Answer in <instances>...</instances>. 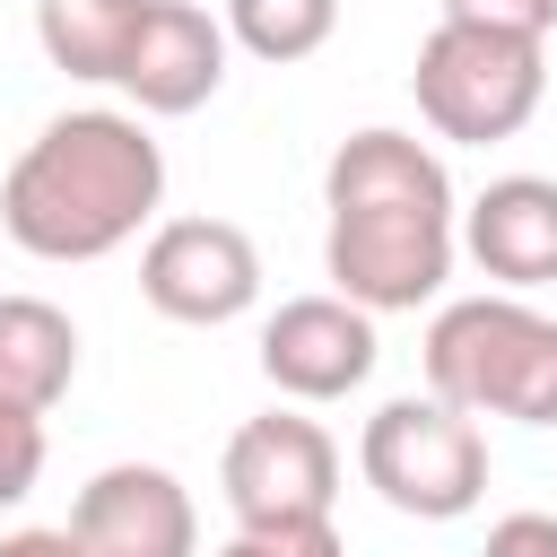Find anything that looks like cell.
Instances as JSON below:
<instances>
[{"instance_id":"cell-1","label":"cell","mask_w":557,"mask_h":557,"mask_svg":"<svg viewBox=\"0 0 557 557\" xmlns=\"http://www.w3.org/2000/svg\"><path fill=\"white\" fill-rule=\"evenodd\" d=\"M331 235L322 261L348 305L366 313H418L453 278V174L426 139L409 131H357L339 139L331 174Z\"/></svg>"},{"instance_id":"cell-2","label":"cell","mask_w":557,"mask_h":557,"mask_svg":"<svg viewBox=\"0 0 557 557\" xmlns=\"http://www.w3.org/2000/svg\"><path fill=\"white\" fill-rule=\"evenodd\" d=\"M165 200V157L139 113H61L0 174V226L35 261H104Z\"/></svg>"},{"instance_id":"cell-3","label":"cell","mask_w":557,"mask_h":557,"mask_svg":"<svg viewBox=\"0 0 557 557\" xmlns=\"http://www.w3.org/2000/svg\"><path fill=\"white\" fill-rule=\"evenodd\" d=\"M426 392L461 418L557 426V322L522 296H461L426 331Z\"/></svg>"},{"instance_id":"cell-4","label":"cell","mask_w":557,"mask_h":557,"mask_svg":"<svg viewBox=\"0 0 557 557\" xmlns=\"http://www.w3.org/2000/svg\"><path fill=\"white\" fill-rule=\"evenodd\" d=\"M409 96H418V113H426L444 139L496 148V139H513V131L540 113V96H548L540 35H505V26H461V17H444V26L418 44Z\"/></svg>"},{"instance_id":"cell-5","label":"cell","mask_w":557,"mask_h":557,"mask_svg":"<svg viewBox=\"0 0 557 557\" xmlns=\"http://www.w3.org/2000/svg\"><path fill=\"white\" fill-rule=\"evenodd\" d=\"M357 470L366 487L392 505V513H418V522H453L487 496V435L453 409V400H383L366 418V444H357Z\"/></svg>"},{"instance_id":"cell-6","label":"cell","mask_w":557,"mask_h":557,"mask_svg":"<svg viewBox=\"0 0 557 557\" xmlns=\"http://www.w3.org/2000/svg\"><path fill=\"white\" fill-rule=\"evenodd\" d=\"M218 479H226V505H235L244 531L252 522H322L331 496H339V444L313 418L270 409V418H244L226 435Z\"/></svg>"},{"instance_id":"cell-7","label":"cell","mask_w":557,"mask_h":557,"mask_svg":"<svg viewBox=\"0 0 557 557\" xmlns=\"http://www.w3.org/2000/svg\"><path fill=\"white\" fill-rule=\"evenodd\" d=\"M139 296H148L165 322L218 331V322L252 313V296H261V252H252V235L226 226V218H165V226L148 235V252H139Z\"/></svg>"},{"instance_id":"cell-8","label":"cell","mask_w":557,"mask_h":557,"mask_svg":"<svg viewBox=\"0 0 557 557\" xmlns=\"http://www.w3.org/2000/svg\"><path fill=\"white\" fill-rule=\"evenodd\" d=\"M70 531L87 557H200V513L174 470L157 461H113L78 487Z\"/></svg>"},{"instance_id":"cell-9","label":"cell","mask_w":557,"mask_h":557,"mask_svg":"<svg viewBox=\"0 0 557 557\" xmlns=\"http://www.w3.org/2000/svg\"><path fill=\"white\" fill-rule=\"evenodd\" d=\"M261 374L287 400H339L374 374V313L348 296H287L261 322Z\"/></svg>"},{"instance_id":"cell-10","label":"cell","mask_w":557,"mask_h":557,"mask_svg":"<svg viewBox=\"0 0 557 557\" xmlns=\"http://www.w3.org/2000/svg\"><path fill=\"white\" fill-rule=\"evenodd\" d=\"M226 78V26L191 0H148L139 35H131V61H122V96L139 113H200Z\"/></svg>"},{"instance_id":"cell-11","label":"cell","mask_w":557,"mask_h":557,"mask_svg":"<svg viewBox=\"0 0 557 557\" xmlns=\"http://www.w3.org/2000/svg\"><path fill=\"white\" fill-rule=\"evenodd\" d=\"M461 244L470 261L496 278V287H548L557 278V183L548 174H505L470 200L461 218Z\"/></svg>"},{"instance_id":"cell-12","label":"cell","mask_w":557,"mask_h":557,"mask_svg":"<svg viewBox=\"0 0 557 557\" xmlns=\"http://www.w3.org/2000/svg\"><path fill=\"white\" fill-rule=\"evenodd\" d=\"M78 374V331L44 296H0V400L52 409Z\"/></svg>"},{"instance_id":"cell-13","label":"cell","mask_w":557,"mask_h":557,"mask_svg":"<svg viewBox=\"0 0 557 557\" xmlns=\"http://www.w3.org/2000/svg\"><path fill=\"white\" fill-rule=\"evenodd\" d=\"M148 0H35V35L70 78H122Z\"/></svg>"},{"instance_id":"cell-14","label":"cell","mask_w":557,"mask_h":557,"mask_svg":"<svg viewBox=\"0 0 557 557\" xmlns=\"http://www.w3.org/2000/svg\"><path fill=\"white\" fill-rule=\"evenodd\" d=\"M339 26V0H226V35L252 52V61H313Z\"/></svg>"},{"instance_id":"cell-15","label":"cell","mask_w":557,"mask_h":557,"mask_svg":"<svg viewBox=\"0 0 557 557\" xmlns=\"http://www.w3.org/2000/svg\"><path fill=\"white\" fill-rule=\"evenodd\" d=\"M44 479V409L0 400V505H26Z\"/></svg>"},{"instance_id":"cell-16","label":"cell","mask_w":557,"mask_h":557,"mask_svg":"<svg viewBox=\"0 0 557 557\" xmlns=\"http://www.w3.org/2000/svg\"><path fill=\"white\" fill-rule=\"evenodd\" d=\"M209 557H348L339 548V531H331V513L322 522H235V540L226 548H209Z\"/></svg>"},{"instance_id":"cell-17","label":"cell","mask_w":557,"mask_h":557,"mask_svg":"<svg viewBox=\"0 0 557 557\" xmlns=\"http://www.w3.org/2000/svg\"><path fill=\"white\" fill-rule=\"evenodd\" d=\"M444 17H461V26H505V35H548V26H557V0H444Z\"/></svg>"},{"instance_id":"cell-18","label":"cell","mask_w":557,"mask_h":557,"mask_svg":"<svg viewBox=\"0 0 557 557\" xmlns=\"http://www.w3.org/2000/svg\"><path fill=\"white\" fill-rule=\"evenodd\" d=\"M479 557H557V513H505Z\"/></svg>"},{"instance_id":"cell-19","label":"cell","mask_w":557,"mask_h":557,"mask_svg":"<svg viewBox=\"0 0 557 557\" xmlns=\"http://www.w3.org/2000/svg\"><path fill=\"white\" fill-rule=\"evenodd\" d=\"M0 557H87V548H78V531H70V522H61V531H44V522H35V531H9V540H0Z\"/></svg>"}]
</instances>
